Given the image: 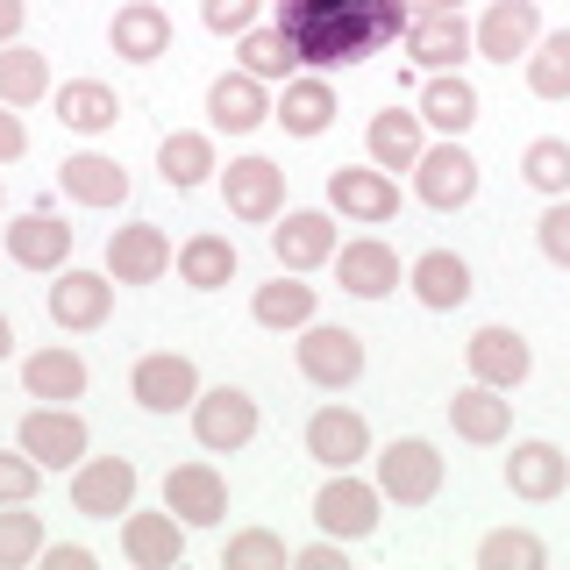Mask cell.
I'll return each mask as SVG.
<instances>
[{
    "instance_id": "obj_1",
    "label": "cell",
    "mask_w": 570,
    "mask_h": 570,
    "mask_svg": "<svg viewBox=\"0 0 570 570\" xmlns=\"http://www.w3.org/2000/svg\"><path fill=\"white\" fill-rule=\"evenodd\" d=\"M414 14L400 0H278L272 29L293 43V58L307 71H343L379 58L385 43H400Z\"/></svg>"
},
{
    "instance_id": "obj_2",
    "label": "cell",
    "mask_w": 570,
    "mask_h": 570,
    "mask_svg": "<svg viewBox=\"0 0 570 570\" xmlns=\"http://www.w3.org/2000/svg\"><path fill=\"white\" fill-rule=\"evenodd\" d=\"M293 364H299V379L321 385V392H350L364 379V335L343 328V321H307V328L293 335Z\"/></svg>"
},
{
    "instance_id": "obj_3",
    "label": "cell",
    "mask_w": 570,
    "mask_h": 570,
    "mask_svg": "<svg viewBox=\"0 0 570 570\" xmlns=\"http://www.w3.org/2000/svg\"><path fill=\"white\" fill-rule=\"evenodd\" d=\"M371 463H379L385 507H428V499L442 492V471H450L428 435H392L385 450H371Z\"/></svg>"
},
{
    "instance_id": "obj_4",
    "label": "cell",
    "mask_w": 570,
    "mask_h": 570,
    "mask_svg": "<svg viewBox=\"0 0 570 570\" xmlns=\"http://www.w3.org/2000/svg\"><path fill=\"white\" fill-rule=\"evenodd\" d=\"M314 521L321 534H335V542H371L385 521V492L379 478H356V471H328L314 492Z\"/></svg>"
},
{
    "instance_id": "obj_5",
    "label": "cell",
    "mask_w": 570,
    "mask_h": 570,
    "mask_svg": "<svg viewBox=\"0 0 570 570\" xmlns=\"http://www.w3.org/2000/svg\"><path fill=\"white\" fill-rule=\"evenodd\" d=\"M257 400H249L243 385H200V400H193V442H200L207 456H236L257 442Z\"/></svg>"
},
{
    "instance_id": "obj_6",
    "label": "cell",
    "mask_w": 570,
    "mask_h": 570,
    "mask_svg": "<svg viewBox=\"0 0 570 570\" xmlns=\"http://www.w3.org/2000/svg\"><path fill=\"white\" fill-rule=\"evenodd\" d=\"M406 178H414V200L435 207V214H456V207L478 200V157L463 150V136H435Z\"/></svg>"
},
{
    "instance_id": "obj_7",
    "label": "cell",
    "mask_w": 570,
    "mask_h": 570,
    "mask_svg": "<svg viewBox=\"0 0 570 570\" xmlns=\"http://www.w3.org/2000/svg\"><path fill=\"white\" fill-rule=\"evenodd\" d=\"M129 400L142 406V414H193V400H200V364H193L186 350H150V356H136Z\"/></svg>"
},
{
    "instance_id": "obj_8",
    "label": "cell",
    "mask_w": 570,
    "mask_h": 570,
    "mask_svg": "<svg viewBox=\"0 0 570 570\" xmlns=\"http://www.w3.org/2000/svg\"><path fill=\"white\" fill-rule=\"evenodd\" d=\"M14 450H29L43 471H71L86 450H94V428L86 414H71V406H43L36 400L22 421H14Z\"/></svg>"
},
{
    "instance_id": "obj_9",
    "label": "cell",
    "mask_w": 570,
    "mask_h": 570,
    "mask_svg": "<svg viewBox=\"0 0 570 570\" xmlns=\"http://www.w3.org/2000/svg\"><path fill=\"white\" fill-rule=\"evenodd\" d=\"M136 485H142V471L129 456H94V450H86L79 463H71V513H86V521H115V513L136 507Z\"/></svg>"
},
{
    "instance_id": "obj_10",
    "label": "cell",
    "mask_w": 570,
    "mask_h": 570,
    "mask_svg": "<svg viewBox=\"0 0 570 570\" xmlns=\"http://www.w3.org/2000/svg\"><path fill=\"white\" fill-rule=\"evenodd\" d=\"M343 249V236H335V214L328 207H285L278 222H272V257H278V272H321V264Z\"/></svg>"
},
{
    "instance_id": "obj_11",
    "label": "cell",
    "mask_w": 570,
    "mask_h": 570,
    "mask_svg": "<svg viewBox=\"0 0 570 570\" xmlns=\"http://www.w3.org/2000/svg\"><path fill=\"white\" fill-rule=\"evenodd\" d=\"M328 207L343 214V222L385 228L392 214H400V178L379 171L371 157H364V165H335V171H328Z\"/></svg>"
},
{
    "instance_id": "obj_12",
    "label": "cell",
    "mask_w": 570,
    "mask_h": 570,
    "mask_svg": "<svg viewBox=\"0 0 570 570\" xmlns=\"http://www.w3.org/2000/svg\"><path fill=\"white\" fill-rule=\"evenodd\" d=\"M222 200L236 222H278L285 214V165H272V157H228V171H222Z\"/></svg>"
},
{
    "instance_id": "obj_13",
    "label": "cell",
    "mask_w": 570,
    "mask_h": 570,
    "mask_svg": "<svg viewBox=\"0 0 570 570\" xmlns=\"http://www.w3.org/2000/svg\"><path fill=\"white\" fill-rule=\"evenodd\" d=\"M371 421L356 414V406H314L307 414V456L321 463V471H356V463H371Z\"/></svg>"
},
{
    "instance_id": "obj_14",
    "label": "cell",
    "mask_w": 570,
    "mask_h": 570,
    "mask_svg": "<svg viewBox=\"0 0 570 570\" xmlns=\"http://www.w3.org/2000/svg\"><path fill=\"white\" fill-rule=\"evenodd\" d=\"M463 364H471V379H478V385L513 392V385H528L534 350H528V335H521V328H507V321H485V328H471V343H463Z\"/></svg>"
},
{
    "instance_id": "obj_15",
    "label": "cell",
    "mask_w": 570,
    "mask_h": 570,
    "mask_svg": "<svg viewBox=\"0 0 570 570\" xmlns=\"http://www.w3.org/2000/svg\"><path fill=\"white\" fill-rule=\"evenodd\" d=\"M0 249H8V264H22V272L58 278L65 264H71V228H65L50 207H29V214H14V222H8Z\"/></svg>"
},
{
    "instance_id": "obj_16",
    "label": "cell",
    "mask_w": 570,
    "mask_h": 570,
    "mask_svg": "<svg viewBox=\"0 0 570 570\" xmlns=\"http://www.w3.org/2000/svg\"><path fill=\"white\" fill-rule=\"evenodd\" d=\"M43 307H50V321H58V328H71V335H94L100 321L115 314V278H107V272H86V264H65Z\"/></svg>"
},
{
    "instance_id": "obj_17",
    "label": "cell",
    "mask_w": 570,
    "mask_h": 570,
    "mask_svg": "<svg viewBox=\"0 0 570 570\" xmlns=\"http://www.w3.org/2000/svg\"><path fill=\"white\" fill-rule=\"evenodd\" d=\"M534 36H542V0H492V8L478 14L471 43H478V58H492V65H521L534 50Z\"/></svg>"
},
{
    "instance_id": "obj_18",
    "label": "cell",
    "mask_w": 570,
    "mask_h": 570,
    "mask_svg": "<svg viewBox=\"0 0 570 570\" xmlns=\"http://www.w3.org/2000/svg\"><path fill=\"white\" fill-rule=\"evenodd\" d=\"M186 521H178L171 507H157V513H142V507H129L121 513V557H129L136 570H178L186 563Z\"/></svg>"
},
{
    "instance_id": "obj_19",
    "label": "cell",
    "mask_w": 570,
    "mask_h": 570,
    "mask_svg": "<svg viewBox=\"0 0 570 570\" xmlns=\"http://www.w3.org/2000/svg\"><path fill=\"white\" fill-rule=\"evenodd\" d=\"M264 121H272V86L249 79V71H222V79L207 86V129L214 136H257Z\"/></svg>"
},
{
    "instance_id": "obj_20",
    "label": "cell",
    "mask_w": 570,
    "mask_h": 570,
    "mask_svg": "<svg viewBox=\"0 0 570 570\" xmlns=\"http://www.w3.org/2000/svg\"><path fill=\"white\" fill-rule=\"evenodd\" d=\"M165 272H171V236L157 222L107 228V278L115 285H157Z\"/></svg>"
},
{
    "instance_id": "obj_21",
    "label": "cell",
    "mask_w": 570,
    "mask_h": 570,
    "mask_svg": "<svg viewBox=\"0 0 570 570\" xmlns=\"http://www.w3.org/2000/svg\"><path fill=\"white\" fill-rule=\"evenodd\" d=\"M165 507L178 513L186 528H222L228 521V478L214 471V463H171L165 471Z\"/></svg>"
},
{
    "instance_id": "obj_22",
    "label": "cell",
    "mask_w": 570,
    "mask_h": 570,
    "mask_svg": "<svg viewBox=\"0 0 570 570\" xmlns=\"http://www.w3.org/2000/svg\"><path fill=\"white\" fill-rule=\"evenodd\" d=\"M335 285H343L350 299H385V293H400V249H392L385 236H356V243H343L335 249Z\"/></svg>"
},
{
    "instance_id": "obj_23",
    "label": "cell",
    "mask_w": 570,
    "mask_h": 570,
    "mask_svg": "<svg viewBox=\"0 0 570 570\" xmlns=\"http://www.w3.org/2000/svg\"><path fill=\"white\" fill-rule=\"evenodd\" d=\"M406 58H414L421 71H463V58H471V22H463V8H442V14H414L406 22Z\"/></svg>"
},
{
    "instance_id": "obj_24",
    "label": "cell",
    "mask_w": 570,
    "mask_h": 570,
    "mask_svg": "<svg viewBox=\"0 0 570 570\" xmlns=\"http://www.w3.org/2000/svg\"><path fill=\"white\" fill-rule=\"evenodd\" d=\"M272 121H278L285 136H299V142L328 136V121H335V86H328V71H293V79L278 86V100H272Z\"/></svg>"
},
{
    "instance_id": "obj_25",
    "label": "cell",
    "mask_w": 570,
    "mask_h": 570,
    "mask_svg": "<svg viewBox=\"0 0 570 570\" xmlns=\"http://www.w3.org/2000/svg\"><path fill=\"white\" fill-rule=\"evenodd\" d=\"M421 150H428V121L414 115V107H379V115L364 121V157L379 171H414L421 165Z\"/></svg>"
},
{
    "instance_id": "obj_26",
    "label": "cell",
    "mask_w": 570,
    "mask_h": 570,
    "mask_svg": "<svg viewBox=\"0 0 570 570\" xmlns=\"http://www.w3.org/2000/svg\"><path fill=\"white\" fill-rule=\"evenodd\" d=\"M107 50H115L121 65H157L171 50V14L157 8V0H121L115 22H107Z\"/></svg>"
},
{
    "instance_id": "obj_27",
    "label": "cell",
    "mask_w": 570,
    "mask_h": 570,
    "mask_svg": "<svg viewBox=\"0 0 570 570\" xmlns=\"http://www.w3.org/2000/svg\"><path fill=\"white\" fill-rule=\"evenodd\" d=\"M249 321L272 328V335H299L307 321H321V285H307L299 272H278L272 285L249 293Z\"/></svg>"
},
{
    "instance_id": "obj_28",
    "label": "cell",
    "mask_w": 570,
    "mask_h": 570,
    "mask_svg": "<svg viewBox=\"0 0 570 570\" xmlns=\"http://www.w3.org/2000/svg\"><path fill=\"white\" fill-rule=\"evenodd\" d=\"M478 86L463 79V71H428L421 79V94H414V115L428 121V136H463L478 121Z\"/></svg>"
},
{
    "instance_id": "obj_29",
    "label": "cell",
    "mask_w": 570,
    "mask_h": 570,
    "mask_svg": "<svg viewBox=\"0 0 570 570\" xmlns=\"http://www.w3.org/2000/svg\"><path fill=\"white\" fill-rule=\"evenodd\" d=\"M450 428L463 442H478V450H499V442L513 435V400L499 385H456V400H450Z\"/></svg>"
},
{
    "instance_id": "obj_30",
    "label": "cell",
    "mask_w": 570,
    "mask_h": 570,
    "mask_svg": "<svg viewBox=\"0 0 570 570\" xmlns=\"http://www.w3.org/2000/svg\"><path fill=\"white\" fill-rule=\"evenodd\" d=\"M406 293H414L428 314H456L463 299H471V264H463L456 249H421V257L406 264Z\"/></svg>"
},
{
    "instance_id": "obj_31",
    "label": "cell",
    "mask_w": 570,
    "mask_h": 570,
    "mask_svg": "<svg viewBox=\"0 0 570 570\" xmlns=\"http://www.w3.org/2000/svg\"><path fill=\"white\" fill-rule=\"evenodd\" d=\"M58 186H65V200H79V207H100V214L129 200V171H121L107 150H71L65 165H58Z\"/></svg>"
},
{
    "instance_id": "obj_32",
    "label": "cell",
    "mask_w": 570,
    "mask_h": 570,
    "mask_svg": "<svg viewBox=\"0 0 570 570\" xmlns=\"http://www.w3.org/2000/svg\"><path fill=\"white\" fill-rule=\"evenodd\" d=\"M22 392H29V400H43V406H71V400H86V356H79V350H65V343L29 350V356H22Z\"/></svg>"
},
{
    "instance_id": "obj_33",
    "label": "cell",
    "mask_w": 570,
    "mask_h": 570,
    "mask_svg": "<svg viewBox=\"0 0 570 570\" xmlns=\"http://www.w3.org/2000/svg\"><path fill=\"white\" fill-rule=\"evenodd\" d=\"M570 485V456L557 450L549 435H528V442H513V456H507V492L513 499H557Z\"/></svg>"
},
{
    "instance_id": "obj_34",
    "label": "cell",
    "mask_w": 570,
    "mask_h": 570,
    "mask_svg": "<svg viewBox=\"0 0 570 570\" xmlns=\"http://www.w3.org/2000/svg\"><path fill=\"white\" fill-rule=\"evenodd\" d=\"M214 171H222V157H214V129H171L165 142H157V178H165L171 193L207 186Z\"/></svg>"
},
{
    "instance_id": "obj_35",
    "label": "cell",
    "mask_w": 570,
    "mask_h": 570,
    "mask_svg": "<svg viewBox=\"0 0 570 570\" xmlns=\"http://www.w3.org/2000/svg\"><path fill=\"white\" fill-rule=\"evenodd\" d=\"M236 264H243V257H236V243L214 236V228H200V236H186V243L171 249V272L186 278L193 293H222V285L236 278Z\"/></svg>"
},
{
    "instance_id": "obj_36",
    "label": "cell",
    "mask_w": 570,
    "mask_h": 570,
    "mask_svg": "<svg viewBox=\"0 0 570 570\" xmlns=\"http://www.w3.org/2000/svg\"><path fill=\"white\" fill-rule=\"evenodd\" d=\"M58 121L71 136H107L121 121V94L107 79H65L58 86Z\"/></svg>"
},
{
    "instance_id": "obj_37",
    "label": "cell",
    "mask_w": 570,
    "mask_h": 570,
    "mask_svg": "<svg viewBox=\"0 0 570 570\" xmlns=\"http://www.w3.org/2000/svg\"><path fill=\"white\" fill-rule=\"evenodd\" d=\"M521 79L534 100H570V29H542L521 58Z\"/></svg>"
},
{
    "instance_id": "obj_38",
    "label": "cell",
    "mask_w": 570,
    "mask_h": 570,
    "mask_svg": "<svg viewBox=\"0 0 570 570\" xmlns=\"http://www.w3.org/2000/svg\"><path fill=\"white\" fill-rule=\"evenodd\" d=\"M50 100V58L29 43H8L0 50V107H36Z\"/></svg>"
},
{
    "instance_id": "obj_39",
    "label": "cell",
    "mask_w": 570,
    "mask_h": 570,
    "mask_svg": "<svg viewBox=\"0 0 570 570\" xmlns=\"http://www.w3.org/2000/svg\"><path fill=\"white\" fill-rule=\"evenodd\" d=\"M236 65L249 71V79H264V86H285V79L299 71L293 43H285L272 22H257V29H243V36H236Z\"/></svg>"
},
{
    "instance_id": "obj_40",
    "label": "cell",
    "mask_w": 570,
    "mask_h": 570,
    "mask_svg": "<svg viewBox=\"0 0 570 570\" xmlns=\"http://www.w3.org/2000/svg\"><path fill=\"white\" fill-rule=\"evenodd\" d=\"M521 178L542 200H570V142L563 136H534L521 150Z\"/></svg>"
},
{
    "instance_id": "obj_41",
    "label": "cell",
    "mask_w": 570,
    "mask_h": 570,
    "mask_svg": "<svg viewBox=\"0 0 570 570\" xmlns=\"http://www.w3.org/2000/svg\"><path fill=\"white\" fill-rule=\"evenodd\" d=\"M43 513H36V499H22V507H0V570H22L43 557Z\"/></svg>"
},
{
    "instance_id": "obj_42",
    "label": "cell",
    "mask_w": 570,
    "mask_h": 570,
    "mask_svg": "<svg viewBox=\"0 0 570 570\" xmlns=\"http://www.w3.org/2000/svg\"><path fill=\"white\" fill-rule=\"evenodd\" d=\"M549 563V542L534 528H492L478 542V570H542Z\"/></svg>"
},
{
    "instance_id": "obj_43",
    "label": "cell",
    "mask_w": 570,
    "mask_h": 570,
    "mask_svg": "<svg viewBox=\"0 0 570 570\" xmlns=\"http://www.w3.org/2000/svg\"><path fill=\"white\" fill-rule=\"evenodd\" d=\"M293 563V549H285V534L272 528H243V534H228V549H222V570H285Z\"/></svg>"
},
{
    "instance_id": "obj_44",
    "label": "cell",
    "mask_w": 570,
    "mask_h": 570,
    "mask_svg": "<svg viewBox=\"0 0 570 570\" xmlns=\"http://www.w3.org/2000/svg\"><path fill=\"white\" fill-rule=\"evenodd\" d=\"M36 485H43V463H36L29 450H0V507L36 499Z\"/></svg>"
},
{
    "instance_id": "obj_45",
    "label": "cell",
    "mask_w": 570,
    "mask_h": 570,
    "mask_svg": "<svg viewBox=\"0 0 570 570\" xmlns=\"http://www.w3.org/2000/svg\"><path fill=\"white\" fill-rule=\"evenodd\" d=\"M534 243H542V257L557 264V272H570V200H549L542 222H534Z\"/></svg>"
},
{
    "instance_id": "obj_46",
    "label": "cell",
    "mask_w": 570,
    "mask_h": 570,
    "mask_svg": "<svg viewBox=\"0 0 570 570\" xmlns=\"http://www.w3.org/2000/svg\"><path fill=\"white\" fill-rule=\"evenodd\" d=\"M200 22L214 36H243V29L264 22V0H200Z\"/></svg>"
},
{
    "instance_id": "obj_47",
    "label": "cell",
    "mask_w": 570,
    "mask_h": 570,
    "mask_svg": "<svg viewBox=\"0 0 570 570\" xmlns=\"http://www.w3.org/2000/svg\"><path fill=\"white\" fill-rule=\"evenodd\" d=\"M293 563H299V570H350V542H335V534H321V542L293 549Z\"/></svg>"
},
{
    "instance_id": "obj_48",
    "label": "cell",
    "mask_w": 570,
    "mask_h": 570,
    "mask_svg": "<svg viewBox=\"0 0 570 570\" xmlns=\"http://www.w3.org/2000/svg\"><path fill=\"white\" fill-rule=\"evenodd\" d=\"M29 157V129H22V107H0V165H22Z\"/></svg>"
},
{
    "instance_id": "obj_49",
    "label": "cell",
    "mask_w": 570,
    "mask_h": 570,
    "mask_svg": "<svg viewBox=\"0 0 570 570\" xmlns=\"http://www.w3.org/2000/svg\"><path fill=\"white\" fill-rule=\"evenodd\" d=\"M36 563H50V570H94V549H79V542H43V557Z\"/></svg>"
},
{
    "instance_id": "obj_50",
    "label": "cell",
    "mask_w": 570,
    "mask_h": 570,
    "mask_svg": "<svg viewBox=\"0 0 570 570\" xmlns=\"http://www.w3.org/2000/svg\"><path fill=\"white\" fill-rule=\"evenodd\" d=\"M22 22H29V0H0V50L22 43Z\"/></svg>"
},
{
    "instance_id": "obj_51",
    "label": "cell",
    "mask_w": 570,
    "mask_h": 570,
    "mask_svg": "<svg viewBox=\"0 0 570 570\" xmlns=\"http://www.w3.org/2000/svg\"><path fill=\"white\" fill-rule=\"evenodd\" d=\"M406 14H442V8H463V0H400Z\"/></svg>"
},
{
    "instance_id": "obj_52",
    "label": "cell",
    "mask_w": 570,
    "mask_h": 570,
    "mask_svg": "<svg viewBox=\"0 0 570 570\" xmlns=\"http://www.w3.org/2000/svg\"><path fill=\"white\" fill-rule=\"evenodd\" d=\"M8 356H14V321L0 314V364H8Z\"/></svg>"
},
{
    "instance_id": "obj_53",
    "label": "cell",
    "mask_w": 570,
    "mask_h": 570,
    "mask_svg": "<svg viewBox=\"0 0 570 570\" xmlns=\"http://www.w3.org/2000/svg\"><path fill=\"white\" fill-rule=\"evenodd\" d=\"M0 200H8V193H0Z\"/></svg>"
}]
</instances>
